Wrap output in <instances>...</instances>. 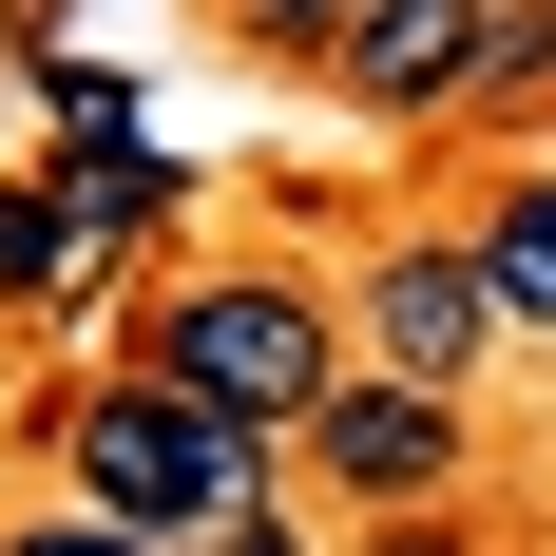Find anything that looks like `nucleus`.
Returning <instances> with one entry per match:
<instances>
[{
	"label": "nucleus",
	"mask_w": 556,
	"mask_h": 556,
	"mask_svg": "<svg viewBox=\"0 0 556 556\" xmlns=\"http://www.w3.org/2000/svg\"><path fill=\"white\" fill-rule=\"evenodd\" d=\"M192 556H307V538H288V518H230V538H192Z\"/></svg>",
	"instance_id": "nucleus-10"
},
{
	"label": "nucleus",
	"mask_w": 556,
	"mask_h": 556,
	"mask_svg": "<svg viewBox=\"0 0 556 556\" xmlns=\"http://www.w3.org/2000/svg\"><path fill=\"white\" fill-rule=\"evenodd\" d=\"M345 20H365V0H230V39H250V58H307V77L345 58Z\"/></svg>",
	"instance_id": "nucleus-8"
},
{
	"label": "nucleus",
	"mask_w": 556,
	"mask_h": 556,
	"mask_svg": "<svg viewBox=\"0 0 556 556\" xmlns=\"http://www.w3.org/2000/svg\"><path fill=\"white\" fill-rule=\"evenodd\" d=\"M135 365L192 384V403H230V422H269V442H307L327 384H345V327H327L307 269H192V288L135 307Z\"/></svg>",
	"instance_id": "nucleus-2"
},
{
	"label": "nucleus",
	"mask_w": 556,
	"mask_h": 556,
	"mask_svg": "<svg viewBox=\"0 0 556 556\" xmlns=\"http://www.w3.org/2000/svg\"><path fill=\"white\" fill-rule=\"evenodd\" d=\"M288 460H307V480H345L365 518H422V500L460 480V403H442V384H384V365H345L327 422H307Z\"/></svg>",
	"instance_id": "nucleus-5"
},
{
	"label": "nucleus",
	"mask_w": 556,
	"mask_h": 556,
	"mask_svg": "<svg viewBox=\"0 0 556 556\" xmlns=\"http://www.w3.org/2000/svg\"><path fill=\"white\" fill-rule=\"evenodd\" d=\"M345 327H365V365L384 384H480L500 365V269H480V230H384L365 250V288H345Z\"/></svg>",
	"instance_id": "nucleus-3"
},
{
	"label": "nucleus",
	"mask_w": 556,
	"mask_h": 556,
	"mask_svg": "<svg viewBox=\"0 0 556 556\" xmlns=\"http://www.w3.org/2000/svg\"><path fill=\"white\" fill-rule=\"evenodd\" d=\"M269 422H230V403H192V384H154V365H115V384H77L58 403V500H97V518H135V538H230V518H269Z\"/></svg>",
	"instance_id": "nucleus-1"
},
{
	"label": "nucleus",
	"mask_w": 556,
	"mask_h": 556,
	"mask_svg": "<svg viewBox=\"0 0 556 556\" xmlns=\"http://www.w3.org/2000/svg\"><path fill=\"white\" fill-rule=\"evenodd\" d=\"M327 77H345V115H460L500 77V0H365Z\"/></svg>",
	"instance_id": "nucleus-6"
},
{
	"label": "nucleus",
	"mask_w": 556,
	"mask_h": 556,
	"mask_svg": "<svg viewBox=\"0 0 556 556\" xmlns=\"http://www.w3.org/2000/svg\"><path fill=\"white\" fill-rule=\"evenodd\" d=\"M115 269H135V192H115V173L58 154V173L0 192V307H20V327H97Z\"/></svg>",
	"instance_id": "nucleus-4"
},
{
	"label": "nucleus",
	"mask_w": 556,
	"mask_h": 556,
	"mask_svg": "<svg viewBox=\"0 0 556 556\" xmlns=\"http://www.w3.org/2000/svg\"><path fill=\"white\" fill-rule=\"evenodd\" d=\"M0 556H173V538H135V518H97V500H58V518H20Z\"/></svg>",
	"instance_id": "nucleus-9"
},
{
	"label": "nucleus",
	"mask_w": 556,
	"mask_h": 556,
	"mask_svg": "<svg viewBox=\"0 0 556 556\" xmlns=\"http://www.w3.org/2000/svg\"><path fill=\"white\" fill-rule=\"evenodd\" d=\"M460 230H480V269H500V327H556V154H518Z\"/></svg>",
	"instance_id": "nucleus-7"
}]
</instances>
